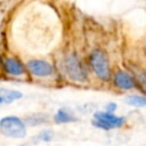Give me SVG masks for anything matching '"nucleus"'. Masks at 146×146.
Segmentation results:
<instances>
[{
    "label": "nucleus",
    "instance_id": "nucleus-1",
    "mask_svg": "<svg viewBox=\"0 0 146 146\" xmlns=\"http://www.w3.org/2000/svg\"><path fill=\"white\" fill-rule=\"evenodd\" d=\"M0 131L10 138H24L26 136V125L21 117L8 115L0 120Z\"/></svg>",
    "mask_w": 146,
    "mask_h": 146
},
{
    "label": "nucleus",
    "instance_id": "nucleus-2",
    "mask_svg": "<svg viewBox=\"0 0 146 146\" xmlns=\"http://www.w3.org/2000/svg\"><path fill=\"white\" fill-rule=\"evenodd\" d=\"M64 71L65 74L75 82H84L88 78L87 70L83 66V63L75 54L68 55L64 60Z\"/></svg>",
    "mask_w": 146,
    "mask_h": 146
},
{
    "label": "nucleus",
    "instance_id": "nucleus-3",
    "mask_svg": "<svg viewBox=\"0 0 146 146\" xmlns=\"http://www.w3.org/2000/svg\"><path fill=\"white\" fill-rule=\"evenodd\" d=\"M90 66L94 73L103 81H108L111 76V68L108 64V58L105 52L100 49H95L91 51L89 57Z\"/></svg>",
    "mask_w": 146,
    "mask_h": 146
},
{
    "label": "nucleus",
    "instance_id": "nucleus-4",
    "mask_svg": "<svg viewBox=\"0 0 146 146\" xmlns=\"http://www.w3.org/2000/svg\"><path fill=\"white\" fill-rule=\"evenodd\" d=\"M125 117L123 116H116L113 113L108 112H96L94 114V121L92 124L97 128L104 129V130H110V129H115L120 128L124 124Z\"/></svg>",
    "mask_w": 146,
    "mask_h": 146
},
{
    "label": "nucleus",
    "instance_id": "nucleus-5",
    "mask_svg": "<svg viewBox=\"0 0 146 146\" xmlns=\"http://www.w3.org/2000/svg\"><path fill=\"white\" fill-rule=\"evenodd\" d=\"M26 66H27L29 72L38 78H48V76L52 75V73H54V68H52L51 64H49L48 62L42 60V59L30 60Z\"/></svg>",
    "mask_w": 146,
    "mask_h": 146
},
{
    "label": "nucleus",
    "instance_id": "nucleus-6",
    "mask_svg": "<svg viewBox=\"0 0 146 146\" xmlns=\"http://www.w3.org/2000/svg\"><path fill=\"white\" fill-rule=\"evenodd\" d=\"M114 84L123 90H130L136 87V81L131 74L125 71H119L114 75Z\"/></svg>",
    "mask_w": 146,
    "mask_h": 146
},
{
    "label": "nucleus",
    "instance_id": "nucleus-7",
    "mask_svg": "<svg viewBox=\"0 0 146 146\" xmlns=\"http://www.w3.org/2000/svg\"><path fill=\"white\" fill-rule=\"evenodd\" d=\"M2 66H3V70L6 71V73L9 74V75L21 76L25 72L24 65L21 63V60H18L15 57H8V58H6L5 62H2Z\"/></svg>",
    "mask_w": 146,
    "mask_h": 146
},
{
    "label": "nucleus",
    "instance_id": "nucleus-8",
    "mask_svg": "<svg viewBox=\"0 0 146 146\" xmlns=\"http://www.w3.org/2000/svg\"><path fill=\"white\" fill-rule=\"evenodd\" d=\"M54 120H55V122H57V123H71V122H75L78 119H76L73 114H71L67 110H65V108H59V110L56 112V114H55V116H54Z\"/></svg>",
    "mask_w": 146,
    "mask_h": 146
},
{
    "label": "nucleus",
    "instance_id": "nucleus-9",
    "mask_svg": "<svg viewBox=\"0 0 146 146\" xmlns=\"http://www.w3.org/2000/svg\"><path fill=\"white\" fill-rule=\"evenodd\" d=\"M0 95L2 96L3 98V103H7V104H10L19 98L23 97V94L21 91H17V90H10V89H3L1 88L0 89Z\"/></svg>",
    "mask_w": 146,
    "mask_h": 146
},
{
    "label": "nucleus",
    "instance_id": "nucleus-10",
    "mask_svg": "<svg viewBox=\"0 0 146 146\" xmlns=\"http://www.w3.org/2000/svg\"><path fill=\"white\" fill-rule=\"evenodd\" d=\"M125 103L135 107H143V106H146V96L129 95L125 97Z\"/></svg>",
    "mask_w": 146,
    "mask_h": 146
},
{
    "label": "nucleus",
    "instance_id": "nucleus-11",
    "mask_svg": "<svg viewBox=\"0 0 146 146\" xmlns=\"http://www.w3.org/2000/svg\"><path fill=\"white\" fill-rule=\"evenodd\" d=\"M40 116H41V114H33L31 116H27L25 119V122L29 125H36V124H40V123L46 122V120H40Z\"/></svg>",
    "mask_w": 146,
    "mask_h": 146
},
{
    "label": "nucleus",
    "instance_id": "nucleus-12",
    "mask_svg": "<svg viewBox=\"0 0 146 146\" xmlns=\"http://www.w3.org/2000/svg\"><path fill=\"white\" fill-rule=\"evenodd\" d=\"M38 139L42 141H50L52 139V132L50 130H43L38 135Z\"/></svg>",
    "mask_w": 146,
    "mask_h": 146
},
{
    "label": "nucleus",
    "instance_id": "nucleus-13",
    "mask_svg": "<svg viewBox=\"0 0 146 146\" xmlns=\"http://www.w3.org/2000/svg\"><path fill=\"white\" fill-rule=\"evenodd\" d=\"M115 110H116V104H115V103H110V104L106 105V112L113 113Z\"/></svg>",
    "mask_w": 146,
    "mask_h": 146
},
{
    "label": "nucleus",
    "instance_id": "nucleus-14",
    "mask_svg": "<svg viewBox=\"0 0 146 146\" xmlns=\"http://www.w3.org/2000/svg\"><path fill=\"white\" fill-rule=\"evenodd\" d=\"M141 83L145 86V88H146V72L144 73V75H143V79H141Z\"/></svg>",
    "mask_w": 146,
    "mask_h": 146
},
{
    "label": "nucleus",
    "instance_id": "nucleus-15",
    "mask_svg": "<svg viewBox=\"0 0 146 146\" xmlns=\"http://www.w3.org/2000/svg\"><path fill=\"white\" fill-rule=\"evenodd\" d=\"M3 103V98H2V96L0 95V104H2Z\"/></svg>",
    "mask_w": 146,
    "mask_h": 146
},
{
    "label": "nucleus",
    "instance_id": "nucleus-16",
    "mask_svg": "<svg viewBox=\"0 0 146 146\" xmlns=\"http://www.w3.org/2000/svg\"><path fill=\"white\" fill-rule=\"evenodd\" d=\"M2 65V58H1V56H0V66Z\"/></svg>",
    "mask_w": 146,
    "mask_h": 146
}]
</instances>
